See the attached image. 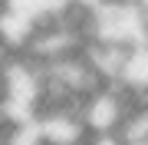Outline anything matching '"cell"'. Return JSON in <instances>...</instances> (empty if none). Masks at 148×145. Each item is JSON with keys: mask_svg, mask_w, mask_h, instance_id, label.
<instances>
[{"mask_svg": "<svg viewBox=\"0 0 148 145\" xmlns=\"http://www.w3.org/2000/svg\"><path fill=\"white\" fill-rule=\"evenodd\" d=\"M145 20L148 13L135 0H99L89 10L86 33L92 43H109V46H135L145 40Z\"/></svg>", "mask_w": 148, "mask_h": 145, "instance_id": "6da1fadb", "label": "cell"}, {"mask_svg": "<svg viewBox=\"0 0 148 145\" xmlns=\"http://www.w3.org/2000/svg\"><path fill=\"white\" fill-rule=\"evenodd\" d=\"M128 92L119 86H95L89 96L79 102V115L89 135H106V132H119L122 122L128 115Z\"/></svg>", "mask_w": 148, "mask_h": 145, "instance_id": "7a4b0ae2", "label": "cell"}, {"mask_svg": "<svg viewBox=\"0 0 148 145\" xmlns=\"http://www.w3.org/2000/svg\"><path fill=\"white\" fill-rule=\"evenodd\" d=\"M115 82L128 96H148V40L125 49L119 73H115Z\"/></svg>", "mask_w": 148, "mask_h": 145, "instance_id": "3957f363", "label": "cell"}, {"mask_svg": "<svg viewBox=\"0 0 148 145\" xmlns=\"http://www.w3.org/2000/svg\"><path fill=\"white\" fill-rule=\"evenodd\" d=\"M0 10L16 13V16L33 20V23H43L56 10H63V0H0Z\"/></svg>", "mask_w": 148, "mask_h": 145, "instance_id": "277c9868", "label": "cell"}, {"mask_svg": "<svg viewBox=\"0 0 148 145\" xmlns=\"http://www.w3.org/2000/svg\"><path fill=\"white\" fill-rule=\"evenodd\" d=\"M82 145H125V139L119 132H106V135H86Z\"/></svg>", "mask_w": 148, "mask_h": 145, "instance_id": "5b68a950", "label": "cell"}, {"mask_svg": "<svg viewBox=\"0 0 148 145\" xmlns=\"http://www.w3.org/2000/svg\"><path fill=\"white\" fill-rule=\"evenodd\" d=\"M135 3H138V7H142V10L148 13V0H135Z\"/></svg>", "mask_w": 148, "mask_h": 145, "instance_id": "8992f818", "label": "cell"}]
</instances>
